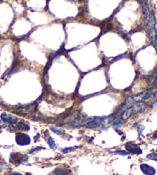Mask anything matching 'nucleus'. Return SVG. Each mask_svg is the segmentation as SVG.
Returning a JSON list of instances; mask_svg holds the SVG:
<instances>
[{"label": "nucleus", "mask_w": 157, "mask_h": 175, "mask_svg": "<svg viewBox=\"0 0 157 175\" xmlns=\"http://www.w3.org/2000/svg\"><path fill=\"white\" fill-rule=\"evenodd\" d=\"M114 154H117V155H122V156H126V155L129 154L126 151H124V150H116V151L113 152Z\"/></svg>", "instance_id": "nucleus-17"}, {"label": "nucleus", "mask_w": 157, "mask_h": 175, "mask_svg": "<svg viewBox=\"0 0 157 175\" xmlns=\"http://www.w3.org/2000/svg\"><path fill=\"white\" fill-rule=\"evenodd\" d=\"M153 138H154V139H156V138H157V131H156L155 134H154V135H153Z\"/></svg>", "instance_id": "nucleus-24"}, {"label": "nucleus", "mask_w": 157, "mask_h": 175, "mask_svg": "<svg viewBox=\"0 0 157 175\" xmlns=\"http://www.w3.org/2000/svg\"><path fill=\"white\" fill-rule=\"evenodd\" d=\"M145 108V103L144 101H140V102H137V104H135L134 105H132L131 109H132V113L133 114H139L140 112H141Z\"/></svg>", "instance_id": "nucleus-8"}, {"label": "nucleus", "mask_w": 157, "mask_h": 175, "mask_svg": "<svg viewBox=\"0 0 157 175\" xmlns=\"http://www.w3.org/2000/svg\"><path fill=\"white\" fill-rule=\"evenodd\" d=\"M28 157L27 155L21 154L20 153H12L10 155V162L15 165L21 164L28 161Z\"/></svg>", "instance_id": "nucleus-2"}, {"label": "nucleus", "mask_w": 157, "mask_h": 175, "mask_svg": "<svg viewBox=\"0 0 157 175\" xmlns=\"http://www.w3.org/2000/svg\"><path fill=\"white\" fill-rule=\"evenodd\" d=\"M133 114V113H132V109H131V107L130 108H128L126 110L124 111V114L121 115V120H123V121H124V120H127L129 119L130 117H131V115Z\"/></svg>", "instance_id": "nucleus-12"}, {"label": "nucleus", "mask_w": 157, "mask_h": 175, "mask_svg": "<svg viewBox=\"0 0 157 175\" xmlns=\"http://www.w3.org/2000/svg\"><path fill=\"white\" fill-rule=\"evenodd\" d=\"M145 127L143 125H138L137 127V129H138V132H139V135H141L142 133V131L144 130Z\"/></svg>", "instance_id": "nucleus-19"}, {"label": "nucleus", "mask_w": 157, "mask_h": 175, "mask_svg": "<svg viewBox=\"0 0 157 175\" xmlns=\"http://www.w3.org/2000/svg\"><path fill=\"white\" fill-rule=\"evenodd\" d=\"M74 149V148H72V147H69V148H64V149H61V152L64 154L65 153H68V152H70L71 151H72V150Z\"/></svg>", "instance_id": "nucleus-20"}, {"label": "nucleus", "mask_w": 157, "mask_h": 175, "mask_svg": "<svg viewBox=\"0 0 157 175\" xmlns=\"http://www.w3.org/2000/svg\"><path fill=\"white\" fill-rule=\"evenodd\" d=\"M108 128H109V127H107V126H106L105 124H102V125H101V129L103 130V131H107V130H108Z\"/></svg>", "instance_id": "nucleus-22"}, {"label": "nucleus", "mask_w": 157, "mask_h": 175, "mask_svg": "<svg viewBox=\"0 0 157 175\" xmlns=\"http://www.w3.org/2000/svg\"><path fill=\"white\" fill-rule=\"evenodd\" d=\"M0 118H1L2 121L9 124H16L17 122H19V118L17 117L12 115L10 114H7V113H2Z\"/></svg>", "instance_id": "nucleus-6"}, {"label": "nucleus", "mask_w": 157, "mask_h": 175, "mask_svg": "<svg viewBox=\"0 0 157 175\" xmlns=\"http://www.w3.org/2000/svg\"><path fill=\"white\" fill-rule=\"evenodd\" d=\"M49 175H68V173L65 168L62 167H57Z\"/></svg>", "instance_id": "nucleus-10"}, {"label": "nucleus", "mask_w": 157, "mask_h": 175, "mask_svg": "<svg viewBox=\"0 0 157 175\" xmlns=\"http://www.w3.org/2000/svg\"><path fill=\"white\" fill-rule=\"evenodd\" d=\"M16 127L21 131H29L30 129V126L28 125V124H26L25 122H23V121H19V122H17Z\"/></svg>", "instance_id": "nucleus-9"}, {"label": "nucleus", "mask_w": 157, "mask_h": 175, "mask_svg": "<svg viewBox=\"0 0 157 175\" xmlns=\"http://www.w3.org/2000/svg\"><path fill=\"white\" fill-rule=\"evenodd\" d=\"M123 125H124V121L121 119H118V118L113 120V123H112V126H113V127H114L115 129L120 128Z\"/></svg>", "instance_id": "nucleus-13"}, {"label": "nucleus", "mask_w": 157, "mask_h": 175, "mask_svg": "<svg viewBox=\"0 0 157 175\" xmlns=\"http://www.w3.org/2000/svg\"><path fill=\"white\" fill-rule=\"evenodd\" d=\"M156 26H157V18H156Z\"/></svg>", "instance_id": "nucleus-27"}, {"label": "nucleus", "mask_w": 157, "mask_h": 175, "mask_svg": "<svg viewBox=\"0 0 157 175\" xmlns=\"http://www.w3.org/2000/svg\"><path fill=\"white\" fill-rule=\"evenodd\" d=\"M140 168L141 171L145 175H155L156 173V171L153 167L147 164H145V163H142L140 165Z\"/></svg>", "instance_id": "nucleus-7"}, {"label": "nucleus", "mask_w": 157, "mask_h": 175, "mask_svg": "<svg viewBox=\"0 0 157 175\" xmlns=\"http://www.w3.org/2000/svg\"><path fill=\"white\" fill-rule=\"evenodd\" d=\"M147 158L152 160L157 161V153H151L147 155Z\"/></svg>", "instance_id": "nucleus-18"}, {"label": "nucleus", "mask_w": 157, "mask_h": 175, "mask_svg": "<svg viewBox=\"0 0 157 175\" xmlns=\"http://www.w3.org/2000/svg\"><path fill=\"white\" fill-rule=\"evenodd\" d=\"M129 108V106H128L127 105L126 103H124L121 105V106H120V108H119V109L117 110V111H116V114H114V117H121V115H122L124 113V111H125L126 109Z\"/></svg>", "instance_id": "nucleus-11"}, {"label": "nucleus", "mask_w": 157, "mask_h": 175, "mask_svg": "<svg viewBox=\"0 0 157 175\" xmlns=\"http://www.w3.org/2000/svg\"><path fill=\"white\" fill-rule=\"evenodd\" d=\"M153 88H154V89H157V77H156V80L154 81V82H153Z\"/></svg>", "instance_id": "nucleus-23"}, {"label": "nucleus", "mask_w": 157, "mask_h": 175, "mask_svg": "<svg viewBox=\"0 0 157 175\" xmlns=\"http://www.w3.org/2000/svg\"><path fill=\"white\" fill-rule=\"evenodd\" d=\"M15 141L17 144L20 146H26L31 143L29 135L24 132H18L15 135Z\"/></svg>", "instance_id": "nucleus-1"}, {"label": "nucleus", "mask_w": 157, "mask_h": 175, "mask_svg": "<svg viewBox=\"0 0 157 175\" xmlns=\"http://www.w3.org/2000/svg\"><path fill=\"white\" fill-rule=\"evenodd\" d=\"M26 175H32V174H29V173H27L26 174Z\"/></svg>", "instance_id": "nucleus-26"}, {"label": "nucleus", "mask_w": 157, "mask_h": 175, "mask_svg": "<svg viewBox=\"0 0 157 175\" xmlns=\"http://www.w3.org/2000/svg\"><path fill=\"white\" fill-rule=\"evenodd\" d=\"M125 148L126 151H127L129 154L140 155L142 153V149L139 147L138 144H135L133 142H127L125 144Z\"/></svg>", "instance_id": "nucleus-4"}, {"label": "nucleus", "mask_w": 157, "mask_h": 175, "mask_svg": "<svg viewBox=\"0 0 157 175\" xmlns=\"http://www.w3.org/2000/svg\"><path fill=\"white\" fill-rule=\"evenodd\" d=\"M105 122V118L104 117H97L93 120H90L85 125L86 127L88 129H96L99 126L102 125V123Z\"/></svg>", "instance_id": "nucleus-5"}, {"label": "nucleus", "mask_w": 157, "mask_h": 175, "mask_svg": "<svg viewBox=\"0 0 157 175\" xmlns=\"http://www.w3.org/2000/svg\"><path fill=\"white\" fill-rule=\"evenodd\" d=\"M154 92V88H150V89H148L147 90L144 91L143 92H141L137 95L134 96V98H135V101L136 102H140V101H144L148 100L149 98H151V96L153 95Z\"/></svg>", "instance_id": "nucleus-3"}, {"label": "nucleus", "mask_w": 157, "mask_h": 175, "mask_svg": "<svg viewBox=\"0 0 157 175\" xmlns=\"http://www.w3.org/2000/svg\"><path fill=\"white\" fill-rule=\"evenodd\" d=\"M156 74H157V73H156Z\"/></svg>", "instance_id": "nucleus-28"}, {"label": "nucleus", "mask_w": 157, "mask_h": 175, "mask_svg": "<svg viewBox=\"0 0 157 175\" xmlns=\"http://www.w3.org/2000/svg\"><path fill=\"white\" fill-rule=\"evenodd\" d=\"M155 45L157 46V32H156V42H155Z\"/></svg>", "instance_id": "nucleus-25"}, {"label": "nucleus", "mask_w": 157, "mask_h": 175, "mask_svg": "<svg viewBox=\"0 0 157 175\" xmlns=\"http://www.w3.org/2000/svg\"><path fill=\"white\" fill-rule=\"evenodd\" d=\"M135 98H134V96H128L126 98V101L125 103L128 105V106H132L133 105V104L135 103Z\"/></svg>", "instance_id": "nucleus-15"}, {"label": "nucleus", "mask_w": 157, "mask_h": 175, "mask_svg": "<svg viewBox=\"0 0 157 175\" xmlns=\"http://www.w3.org/2000/svg\"><path fill=\"white\" fill-rule=\"evenodd\" d=\"M6 175H23V174L19 173V172H11V173L8 174Z\"/></svg>", "instance_id": "nucleus-21"}, {"label": "nucleus", "mask_w": 157, "mask_h": 175, "mask_svg": "<svg viewBox=\"0 0 157 175\" xmlns=\"http://www.w3.org/2000/svg\"><path fill=\"white\" fill-rule=\"evenodd\" d=\"M50 129L52 130V132L55 133V134H56V135H60V136H62V135H64L65 134V132L64 131H62L61 129L56 128V127H51Z\"/></svg>", "instance_id": "nucleus-16"}, {"label": "nucleus", "mask_w": 157, "mask_h": 175, "mask_svg": "<svg viewBox=\"0 0 157 175\" xmlns=\"http://www.w3.org/2000/svg\"><path fill=\"white\" fill-rule=\"evenodd\" d=\"M47 142H48V146H49L53 150L56 149L57 145H56V143L55 142V141H54V139L52 138V137L48 136V138H47Z\"/></svg>", "instance_id": "nucleus-14"}]
</instances>
